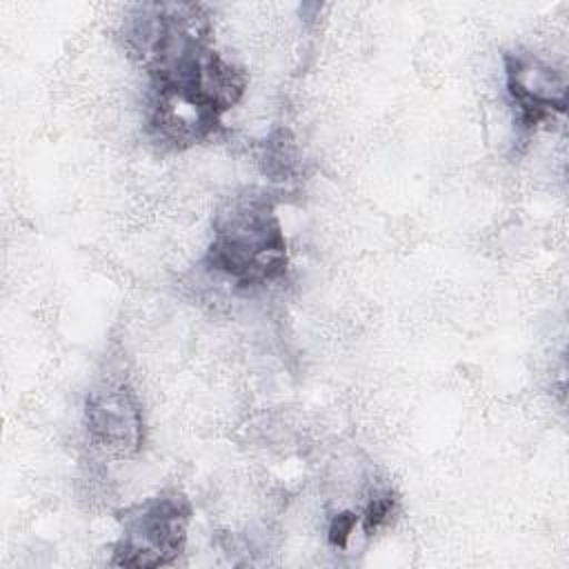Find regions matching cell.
<instances>
[{
	"instance_id": "cell-1",
	"label": "cell",
	"mask_w": 569,
	"mask_h": 569,
	"mask_svg": "<svg viewBox=\"0 0 569 569\" xmlns=\"http://www.w3.org/2000/svg\"><path fill=\"white\" fill-rule=\"evenodd\" d=\"M287 260V240L267 198L244 196L218 213L207 249L209 269L238 287H258L280 278Z\"/></svg>"
},
{
	"instance_id": "cell-3",
	"label": "cell",
	"mask_w": 569,
	"mask_h": 569,
	"mask_svg": "<svg viewBox=\"0 0 569 569\" xmlns=\"http://www.w3.org/2000/svg\"><path fill=\"white\" fill-rule=\"evenodd\" d=\"M507 91L522 127H538L553 113L567 109V82L562 71L531 53L505 56Z\"/></svg>"
},
{
	"instance_id": "cell-4",
	"label": "cell",
	"mask_w": 569,
	"mask_h": 569,
	"mask_svg": "<svg viewBox=\"0 0 569 569\" xmlns=\"http://www.w3.org/2000/svg\"><path fill=\"white\" fill-rule=\"evenodd\" d=\"M87 429L107 451L131 453L142 442L138 402L124 385H102L87 398Z\"/></svg>"
},
{
	"instance_id": "cell-2",
	"label": "cell",
	"mask_w": 569,
	"mask_h": 569,
	"mask_svg": "<svg viewBox=\"0 0 569 569\" xmlns=\"http://www.w3.org/2000/svg\"><path fill=\"white\" fill-rule=\"evenodd\" d=\"M191 505L171 491L156 496L124 516L113 562L122 567H160L180 556L187 540Z\"/></svg>"
},
{
	"instance_id": "cell-5",
	"label": "cell",
	"mask_w": 569,
	"mask_h": 569,
	"mask_svg": "<svg viewBox=\"0 0 569 569\" xmlns=\"http://www.w3.org/2000/svg\"><path fill=\"white\" fill-rule=\"evenodd\" d=\"M396 511V498H391V493H380L376 498H371V502L367 505V511L362 516V527L367 533L378 531L382 525H387L391 520Z\"/></svg>"
},
{
	"instance_id": "cell-6",
	"label": "cell",
	"mask_w": 569,
	"mask_h": 569,
	"mask_svg": "<svg viewBox=\"0 0 569 569\" xmlns=\"http://www.w3.org/2000/svg\"><path fill=\"white\" fill-rule=\"evenodd\" d=\"M356 525H358V516L353 511L338 513L329 525V542L336 547H345L349 542V536L356 529Z\"/></svg>"
}]
</instances>
